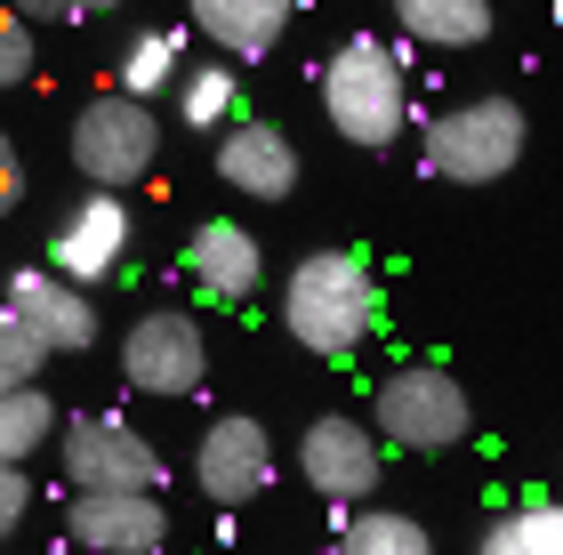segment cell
<instances>
[{"label":"cell","mask_w":563,"mask_h":555,"mask_svg":"<svg viewBox=\"0 0 563 555\" xmlns=\"http://www.w3.org/2000/svg\"><path fill=\"white\" fill-rule=\"evenodd\" d=\"M322 113L330 130H339L346 145H363V154H387V145L402 137V121H411V89H402V65L387 41L354 33L330 48L322 65Z\"/></svg>","instance_id":"2"},{"label":"cell","mask_w":563,"mask_h":555,"mask_svg":"<svg viewBox=\"0 0 563 555\" xmlns=\"http://www.w3.org/2000/svg\"><path fill=\"white\" fill-rule=\"evenodd\" d=\"M483 547H492V555H555V547H563V515L548 508V499H531V508H507L492 532H483Z\"/></svg>","instance_id":"21"},{"label":"cell","mask_w":563,"mask_h":555,"mask_svg":"<svg viewBox=\"0 0 563 555\" xmlns=\"http://www.w3.org/2000/svg\"><path fill=\"white\" fill-rule=\"evenodd\" d=\"M121 378H130L137 395H194L201 378H210V346H201L194 331V314H177V307H153L145 322H130V338H121Z\"/></svg>","instance_id":"8"},{"label":"cell","mask_w":563,"mask_h":555,"mask_svg":"<svg viewBox=\"0 0 563 555\" xmlns=\"http://www.w3.org/2000/svg\"><path fill=\"white\" fill-rule=\"evenodd\" d=\"M24 515H33V475H24V467H0V540H9Z\"/></svg>","instance_id":"24"},{"label":"cell","mask_w":563,"mask_h":555,"mask_svg":"<svg viewBox=\"0 0 563 555\" xmlns=\"http://www.w3.org/2000/svg\"><path fill=\"white\" fill-rule=\"evenodd\" d=\"M9 9H16L24 24H65V16H73V0H9Z\"/></svg>","instance_id":"26"},{"label":"cell","mask_w":563,"mask_h":555,"mask_svg":"<svg viewBox=\"0 0 563 555\" xmlns=\"http://www.w3.org/2000/svg\"><path fill=\"white\" fill-rule=\"evenodd\" d=\"M282 331H290L306 355L346 363L354 346L378 331V274L363 249H306V258L282 274Z\"/></svg>","instance_id":"1"},{"label":"cell","mask_w":563,"mask_h":555,"mask_svg":"<svg viewBox=\"0 0 563 555\" xmlns=\"http://www.w3.org/2000/svg\"><path fill=\"white\" fill-rule=\"evenodd\" d=\"M378 435L402 443V451H459L475 435V411H467V387L443 370V363H402L378 378Z\"/></svg>","instance_id":"4"},{"label":"cell","mask_w":563,"mask_h":555,"mask_svg":"<svg viewBox=\"0 0 563 555\" xmlns=\"http://www.w3.org/2000/svg\"><path fill=\"white\" fill-rule=\"evenodd\" d=\"M186 274H194L201 298L234 307V298H250V290L266 282V249H258V234H250V225L210 218V225H194V242H186Z\"/></svg>","instance_id":"14"},{"label":"cell","mask_w":563,"mask_h":555,"mask_svg":"<svg viewBox=\"0 0 563 555\" xmlns=\"http://www.w3.org/2000/svg\"><path fill=\"white\" fill-rule=\"evenodd\" d=\"M33 65H41L33 24H24L16 9H0V89H24V81H33Z\"/></svg>","instance_id":"23"},{"label":"cell","mask_w":563,"mask_h":555,"mask_svg":"<svg viewBox=\"0 0 563 555\" xmlns=\"http://www.w3.org/2000/svg\"><path fill=\"white\" fill-rule=\"evenodd\" d=\"M65 540L97 555H153L169 540V508L153 491H81L65 508Z\"/></svg>","instance_id":"12"},{"label":"cell","mask_w":563,"mask_h":555,"mask_svg":"<svg viewBox=\"0 0 563 555\" xmlns=\"http://www.w3.org/2000/svg\"><path fill=\"white\" fill-rule=\"evenodd\" d=\"M177 73H186V33H169V24L162 33H137L130 48H121V89L145 97V106L177 81Z\"/></svg>","instance_id":"18"},{"label":"cell","mask_w":563,"mask_h":555,"mask_svg":"<svg viewBox=\"0 0 563 555\" xmlns=\"http://www.w3.org/2000/svg\"><path fill=\"white\" fill-rule=\"evenodd\" d=\"M41 370H48V346L0 307V387H24V378H41Z\"/></svg>","instance_id":"22"},{"label":"cell","mask_w":563,"mask_h":555,"mask_svg":"<svg viewBox=\"0 0 563 555\" xmlns=\"http://www.w3.org/2000/svg\"><path fill=\"white\" fill-rule=\"evenodd\" d=\"M153 154H162V121H153L145 97L113 89V97H89L81 113H73V169H81L89 186H137Z\"/></svg>","instance_id":"5"},{"label":"cell","mask_w":563,"mask_h":555,"mask_svg":"<svg viewBox=\"0 0 563 555\" xmlns=\"http://www.w3.org/2000/svg\"><path fill=\"white\" fill-rule=\"evenodd\" d=\"M106 9H121V0H73V16H106Z\"/></svg>","instance_id":"27"},{"label":"cell","mask_w":563,"mask_h":555,"mask_svg":"<svg viewBox=\"0 0 563 555\" xmlns=\"http://www.w3.org/2000/svg\"><path fill=\"white\" fill-rule=\"evenodd\" d=\"M194 484H201V499H218V508L258 499V491L274 484V443H266V426L242 419V411H225L210 435H201V451H194Z\"/></svg>","instance_id":"11"},{"label":"cell","mask_w":563,"mask_h":555,"mask_svg":"<svg viewBox=\"0 0 563 555\" xmlns=\"http://www.w3.org/2000/svg\"><path fill=\"white\" fill-rule=\"evenodd\" d=\"M65 484L73 491H162V451H153L130 419H65Z\"/></svg>","instance_id":"6"},{"label":"cell","mask_w":563,"mask_h":555,"mask_svg":"<svg viewBox=\"0 0 563 555\" xmlns=\"http://www.w3.org/2000/svg\"><path fill=\"white\" fill-rule=\"evenodd\" d=\"M339 547H346V555H427V523L395 515V508H363V499H354Z\"/></svg>","instance_id":"20"},{"label":"cell","mask_w":563,"mask_h":555,"mask_svg":"<svg viewBox=\"0 0 563 555\" xmlns=\"http://www.w3.org/2000/svg\"><path fill=\"white\" fill-rule=\"evenodd\" d=\"M186 9H194V24H201V33H210L234 65H258V57H274V48H282L298 0H186Z\"/></svg>","instance_id":"15"},{"label":"cell","mask_w":563,"mask_h":555,"mask_svg":"<svg viewBox=\"0 0 563 555\" xmlns=\"http://www.w3.org/2000/svg\"><path fill=\"white\" fill-rule=\"evenodd\" d=\"M298 475H306L322 499L354 508V499L378 491V435H371L363 419H346V411H322V419L298 435Z\"/></svg>","instance_id":"9"},{"label":"cell","mask_w":563,"mask_h":555,"mask_svg":"<svg viewBox=\"0 0 563 555\" xmlns=\"http://www.w3.org/2000/svg\"><path fill=\"white\" fill-rule=\"evenodd\" d=\"M130 242H137L130 201H121L113 186H89V193L57 218V234H48V266H57L65 282H81V290H89V282H106V274H121Z\"/></svg>","instance_id":"7"},{"label":"cell","mask_w":563,"mask_h":555,"mask_svg":"<svg viewBox=\"0 0 563 555\" xmlns=\"http://www.w3.org/2000/svg\"><path fill=\"white\" fill-rule=\"evenodd\" d=\"M177 113H186V130H218V121H234L242 113V81H234V65H194V73H177Z\"/></svg>","instance_id":"19"},{"label":"cell","mask_w":563,"mask_h":555,"mask_svg":"<svg viewBox=\"0 0 563 555\" xmlns=\"http://www.w3.org/2000/svg\"><path fill=\"white\" fill-rule=\"evenodd\" d=\"M16 201H24V154L9 145V130H0V218H9Z\"/></svg>","instance_id":"25"},{"label":"cell","mask_w":563,"mask_h":555,"mask_svg":"<svg viewBox=\"0 0 563 555\" xmlns=\"http://www.w3.org/2000/svg\"><path fill=\"white\" fill-rule=\"evenodd\" d=\"M218 178L250 193V201H290L298 186V145L274 130V121H218Z\"/></svg>","instance_id":"13"},{"label":"cell","mask_w":563,"mask_h":555,"mask_svg":"<svg viewBox=\"0 0 563 555\" xmlns=\"http://www.w3.org/2000/svg\"><path fill=\"white\" fill-rule=\"evenodd\" d=\"M395 24L427 48H483L492 41V0H395Z\"/></svg>","instance_id":"16"},{"label":"cell","mask_w":563,"mask_h":555,"mask_svg":"<svg viewBox=\"0 0 563 555\" xmlns=\"http://www.w3.org/2000/svg\"><path fill=\"white\" fill-rule=\"evenodd\" d=\"M531 145V113L516 97H467L451 113H427L419 130V154H427V178H451V186H492L523 162Z\"/></svg>","instance_id":"3"},{"label":"cell","mask_w":563,"mask_h":555,"mask_svg":"<svg viewBox=\"0 0 563 555\" xmlns=\"http://www.w3.org/2000/svg\"><path fill=\"white\" fill-rule=\"evenodd\" d=\"M9 314L33 331L48 355H81V346H97V307H89V290L81 282H65L57 266H24L9 274Z\"/></svg>","instance_id":"10"},{"label":"cell","mask_w":563,"mask_h":555,"mask_svg":"<svg viewBox=\"0 0 563 555\" xmlns=\"http://www.w3.org/2000/svg\"><path fill=\"white\" fill-rule=\"evenodd\" d=\"M48 435H57V402L41 395V378L0 387V467H24Z\"/></svg>","instance_id":"17"}]
</instances>
